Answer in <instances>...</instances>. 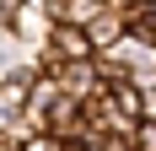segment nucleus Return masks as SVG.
<instances>
[{"label": "nucleus", "mask_w": 156, "mask_h": 151, "mask_svg": "<svg viewBox=\"0 0 156 151\" xmlns=\"http://www.w3.org/2000/svg\"><path fill=\"white\" fill-rule=\"evenodd\" d=\"M86 32H92V43L97 49H108V43H119L129 32V11H119V6H102V11L86 22Z\"/></svg>", "instance_id": "7ed1b4c3"}, {"label": "nucleus", "mask_w": 156, "mask_h": 151, "mask_svg": "<svg viewBox=\"0 0 156 151\" xmlns=\"http://www.w3.org/2000/svg\"><path fill=\"white\" fill-rule=\"evenodd\" d=\"M76 151H108V146H102V140H81Z\"/></svg>", "instance_id": "1a4fd4ad"}, {"label": "nucleus", "mask_w": 156, "mask_h": 151, "mask_svg": "<svg viewBox=\"0 0 156 151\" xmlns=\"http://www.w3.org/2000/svg\"><path fill=\"white\" fill-rule=\"evenodd\" d=\"M0 151H22V146H16V140H0Z\"/></svg>", "instance_id": "9d476101"}, {"label": "nucleus", "mask_w": 156, "mask_h": 151, "mask_svg": "<svg viewBox=\"0 0 156 151\" xmlns=\"http://www.w3.org/2000/svg\"><path fill=\"white\" fill-rule=\"evenodd\" d=\"M135 151H156V119H140V124H135Z\"/></svg>", "instance_id": "20e7f679"}, {"label": "nucleus", "mask_w": 156, "mask_h": 151, "mask_svg": "<svg viewBox=\"0 0 156 151\" xmlns=\"http://www.w3.org/2000/svg\"><path fill=\"white\" fill-rule=\"evenodd\" d=\"M38 6H43V0H38Z\"/></svg>", "instance_id": "9b49d317"}, {"label": "nucleus", "mask_w": 156, "mask_h": 151, "mask_svg": "<svg viewBox=\"0 0 156 151\" xmlns=\"http://www.w3.org/2000/svg\"><path fill=\"white\" fill-rule=\"evenodd\" d=\"M22 151H54V135H32V140H22Z\"/></svg>", "instance_id": "423d86ee"}, {"label": "nucleus", "mask_w": 156, "mask_h": 151, "mask_svg": "<svg viewBox=\"0 0 156 151\" xmlns=\"http://www.w3.org/2000/svg\"><path fill=\"white\" fill-rule=\"evenodd\" d=\"M140 119H156V87H140Z\"/></svg>", "instance_id": "39448f33"}, {"label": "nucleus", "mask_w": 156, "mask_h": 151, "mask_svg": "<svg viewBox=\"0 0 156 151\" xmlns=\"http://www.w3.org/2000/svg\"><path fill=\"white\" fill-rule=\"evenodd\" d=\"M11 32H16V38H22L27 49H38V54H43L48 32H54V16H48L43 6H38V0H22V11L11 16Z\"/></svg>", "instance_id": "f03ea898"}, {"label": "nucleus", "mask_w": 156, "mask_h": 151, "mask_svg": "<svg viewBox=\"0 0 156 151\" xmlns=\"http://www.w3.org/2000/svg\"><path fill=\"white\" fill-rule=\"evenodd\" d=\"M97 43H92V32L76 27V22H54V32H48V43H43V70H59V65L70 60H92Z\"/></svg>", "instance_id": "f257e3e1"}, {"label": "nucleus", "mask_w": 156, "mask_h": 151, "mask_svg": "<svg viewBox=\"0 0 156 151\" xmlns=\"http://www.w3.org/2000/svg\"><path fill=\"white\" fill-rule=\"evenodd\" d=\"M108 151H135V140H124V135H113V140H102Z\"/></svg>", "instance_id": "0eeeda50"}, {"label": "nucleus", "mask_w": 156, "mask_h": 151, "mask_svg": "<svg viewBox=\"0 0 156 151\" xmlns=\"http://www.w3.org/2000/svg\"><path fill=\"white\" fill-rule=\"evenodd\" d=\"M108 6H119V11H135V6H151V0H108Z\"/></svg>", "instance_id": "6e6552de"}]
</instances>
